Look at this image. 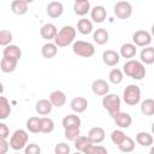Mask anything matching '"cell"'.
<instances>
[{
    "label": "cell",
    "mask_w": 154,
    "mask_h": 154,
    "mask_svg": "<svg viewBox=\"0 0 154 154\" xmlns=\"http://www.w3.org/2000/svg\"><path fill=\"white\" fill-rule=\"evenodd\" d=\"M123 73H125L128 77L136 79V81H141L146 77V67L144 64L141 63L140 60H135V59H129L124 66H123Z\"/></svg>",
    "instance_id": "obj_1"
},
{
    "label": "cell",
    "mask_w": 154,
    "mask_h": 154,
    "mask_svg": "<svg viewBox=\"0 0 154 154\" xmlns=\"http://www.w3.org/2000/svg\"><path fill=\"white\" fill-rule=\"evenodd\" d=\"M76 38V29L72 25H64L55 35L54 43L58 47H67Z\"/></svg>",
    "instance_id": "obj_2"
},
{
    "label": "cell",
    "mask_w": 154,
    "mask_h": 154,
    "mask_svg": "<svg viewBox=\"0 0 154 154\" xmlns=\"http://www.w3.org/2000/svg\"><path fill=\"white\" fill-rule=\"evenodd\" d=\"M122 100L117 94H106L102 97V107L109 113V116L113 118L114 114H117L120 111Z\"/></svg>",
    "instance_id": "obj_3"
},
{
    "label": "cell",
    "mask_w": 154,
    "mask_h": 154,
    "mask_svg": "<svg viewBox=\"0 0 154 154\" xmlns=\"http://www.w3.org/2000/svg\"><path fill=\"white\" fill-rule=\"evenodd\" d=\"M28 141H29L28 131L24 129H17L11 135V138L8 142L10 148H12L13 150H22L28 144Z\"/></svg>",
    "instance_id": "obj_4"
},
{
    "label": "cell",
    "mask_w": 154,
    "mask_h": 154,
    "mask_svg": "<svg viewBox=\"0 0 154 154\" xmlns=\"http://www.w3.org/2000/svg\"><path fill=\"white\" fill-rule=\"evenodd\" d=\"M72 51L76 55L82 57V58H90L95 54V47L91 42L88 41H73L72 43Z\"/></svg>",
    "instance_id": "obj_5"
},
{
    "label": "cell",
    "mask_w": 154,
    "mask_h": 154,
    "mask_svg": "<svg viewBox=\"0 0 154 154\" xmlns=\"http://www.w3.org/2000/svg\"><path fill=\"white\" fill-rule=\"evenodd\" d=\"M123 100L129 106H136L141 101V89L136 84H129L123 91Z\"/></svg>",
    "instance_id": "obj_6"
},
{
    "label": "cell",
    "mask_w": 154,
    "mask_h": 154,
    "mask_svg": "<svg viewBox=\"0 0 154 154\" xmlns=\"http://www.w3.org/2000/svg\"><path fill=\"white\" fill-rule=\"evenodd\" d=\"M113 12L119 19H128L132 14V6L128 1H118L113 7Z\"/></svg>",
    "instance_id": "obj_7"
},
{
    "label": "cell",
    "mask_w": 154,
    "mask_h": 154,
    "mask_svg": "<svg viewBox=\"0 0 154 154\" xmlns=\"http://www.w3.org/2000/svg\"><path fill=\"white\" fill-rule=\"evenodd\" d=\"M132 42L136 47H147L152 43V35L147 30H137L132 34Z\"/></svg>",
    "instance_id": "obj_8"
},
{
    "label": "cell",
    "mask_w": 154,
    "mask_h": 154,
    "mask_svg": "<svg viewBox=\"0 0 154 154\" xmlns=\"http://www.w3.org/2000/svg\"><path fill=\"white\" fill-rule=\"evenodd\" d=\"M91 91L97 96H103L109 91V84L105 79L97 78L91 83Z\"/></svg>",
    "instance_id": "obj_9"
},
{
    "label": "cell",
    "mask_w": 154,
    "mask_h": 154,
    "mask_svg": "<svg viewBox=\"0 0 154 154\" xmlns=\"http://www.w3.org/2000/svg\"><path fill=\"white\" fill-rule=\"evenodd\" d=\"M46 12L51 18H59L64 13V5L60 1H51L46 7Z\"/></svg>",
    "instance_id": "obj_10"
},
{
    "label": "cell",
    "mask_w": 154,
    "mask_h": 154,
    "mask_svg": "<svg viewBox=\"0 0 154 154\" xmlns=\"http://www.w3.org/2000/svg\"><path fill=\"white\" fill-rule=\"evenodd\" d=\"M113 120L116 122L117 126H119L120 129H128V128H130V125H131V123H132L131 116H130L129 113L122 112V111H119L117 114H114Z\"/></svg>",
    "instance_id": "obj_11"
},
{
    "label": "cell",
    "mask_w": 154,
    "mask_h": 154,
    "mask_svg": "<svg viewBox=\"0 0 154 154\" xmlns=\"http://www.w3.org/2000/svg\"><path fill=\"white\" fill-rule=\"evenodd\" d=\"M58 32V29L57 26L53 24V23H46L41 26L40 29V35L42 38H45L46 41H52L54 40L55 35Z\"/></svg>",
    "instance_id": "obj_12"
},
{
    "label": "cell",
    "mask_w": 154,
    "mask_h": 154,
    "mask_svg": "<svg viewBox=\"0 0 154 154\" xmlns=\"http://www.w3.org/2000/svg\"><path fill=\"white\" fill-rule=\"evenodd\" d=\"M107 17V11L102 5H96L90 8V18L94 23H102Z\"/></svg>",
    "instance_id": "obj_13"
},
{
    "label": "cell",
    "mask_w": 154,
    "mask_h": 154,
    "mask_svg": "<svg viewBox=\"0 0 154 154\" xmlns=\"http://www.w3.org/2000/svg\"><path fill=\"white\" fill-rule=\"evenodd\" d=\"M120 60V55L118 52L113 49H107L102 53V61L107 66H116Z\"/></svg>",
    "instance_id": "obj_14"
},
{
    "label": "cell",
    "mask_w": 154,
    "mask_h": 154,
    "mask_svg": "<svg viewBox=\"0 0 154 154\" xmlns=\"http://www.w3.org/2000/svg\"><path fill=\"white\" fill-rule=\"evenodd\" d=\"M61 124H63V128L64 129H78L81 128V118L77 116V114H67L61 120Z\"/></svg>",
    "instance_id": "obj_15"
},
{
    "label": "cell",
    "mask_w": 154,
    "mask_h": 154,
    "mask_svg": "<svg viewBox=\"0 0 154 154\" xmlns=\"http://www.w3.org/2000/svg\"><path fill=\"white\" fill-rule=\"evenodd\" d=\"M70 107L75 113H83L88 108V100L82 96L73 97L70 102Z\"/></svg>",
    "instance_id": "obj_16"
},
{
    "label": "cell",
    "mask_w": 154,
    "mask_h": 154,
    "mask_svg": "<svg viewBox=\"0 0 154 154\" xmlns=\"http://www.w3.org/2000/svg\"><path fill=\"white\" fill-rule=\"evenodd\" d=\"M105 130L101 128V126H94L91 128L89 131H88V138L90 140L91 143H101L103 140H105Z\"/></svg>",
    "instance_id": "obj_17"
},
{
    "label": "cell",
    "mask_w": 154,
    "mask_h": 154,
    "mask_svg": "<svg viewBox=\"0 0 154 154\" xmlns=\"http://www.w3.org/2000/svg\"><path fill=\"white\" fill-rule=\"evenodd\" d=\"M19 60L11 58V57H2L1 61H0V69L2 72L5 73H11L17 69V64Z\"/></svg>",
    "instance_id": "obj_18"
},
{
    "label": "cell",
    "mask_w": 154,
    "mask_h": 154,
    "mask_svg": "<svg viewBox=\"0 0 154 154\" xmlns=\"http://www.w3.org/2000/svg\"><path fill=\"white\" fill-rule=\"evenodd\" d=\"M49 101L52 102L53 107H63L66 103V94L61 90H53L49 94Z\"/></svg>",
    "instance_id": "obj_19"
},
{
    "label": "cell",
    "mask_w": 154,
    "mask_h": 154,
    "mask_svg": "<svg viewBox=\"0 0 154 154\" xmlns=\"http://www.w3.org/2000/svg\"><path fill=\"white\" fill-rule=\"evenodd\" d=\"M52 109H53V105L49 101V99H41L35 103V111L40 116H47L52 112Z\"/></svg>",
    "instance_id": "obj_20"
},
{
    "label": "cell",
    "mask_w": 154,
    "mask_h": 154,
    "mask_svg": "<svg viewBox=\"0 0 154 154\" xmlns=\"http://www.w3.org/2000/svg\"><path fill=\"white\" fill-rule=\"evenodd\" d=\"M140 61L146 65H152L154 63V48L152 46L143 47L140 52Z\"/></svg>",
    "instance_id": "obj_21"
},
{
    "label": "cell",
    "mask_w": 154,
    "mask_h": 154,
    "mask_svg": "<svg viewBox=\"0 0 154 154\" xmlns=\"http://www.w3.org/2000/svg\"><path fill=\"white\" fill-rule=\"evenodd\" d=\"M137 53V48L134 43H130V42H126L124 45H122L120 47V51H119V55L122 58H125V59H132Z\"/></svg>",
    "instance_id": "obj_22"
},
{
    "label": "cell",
    "mask_w": 154,
    "mask_h": 154,
    "mask_svg": "<svg viewBox=\"0 0 154 154\" xmlns=\"http://www.w3.org/2000/svg\"><path fill=\"white\" fill-rule=\"evenodd\" d=\"M57 53H58V46L54 42H51V41H48L47 43H45L42 46V48H41V54L46 59L54 58L57 55Z\"/></svg>",
    "instance_id": "obj_23"
},
{
    "label": "cell",
    "mask_w": 154,
    "mask_h": 154,
    "mask_svg": "<svg viewBox=\"0 0 154 154\" xmlns=\"http://www.w3.org/2000/svg\"><path fill=\"white\" fill-rule=\"evenodd\" d=\"M108 38H109V35H108V31L105 28H99V29H96L93 32V40H94V42H96L100 46L106 45L108 42Z\"/></svg>",
    "instance_id": "obj_24"
},
{
    "label": "cell",
    "mask_w": 154,
    "mask_h": 154,
    "mask_svg": "<svg viewBox=\"0 0 154 154\" xmlns=\"http://www.w3.org/2000/svg\"><path fill=\"white\" fill-rule=\"evenodd\" d=\"M136 142L142 147H150L154 142L153 135L147 131H140L136 135Z\"/></svg>",
    "instance_id": "obj_25"
},
{
    "label": "cell",
    "mask_w": 154,
    "mask_h": 154,
    "mask_svg": "<svg viewBox=\"0 0 154 154\" xmlns=\"http://www.w3.org/2000/svg\"><path fill=\"white\" fill-rule=\"evenodd\" d=\"M73 12L77 14V16H85L87 13L90 12V4H89V0L87 1H75L73 4Z\"/></svg>",
    "instance_id": "obj_26"
},
{
    "label": "cell",
    "mask_w": 154,
    "mask_h": 154,
    "mask_svg": "<svg viewBox=\"0 0 154 154\" xmlns=\"http://www.w3.org/2000/svg\"><path fill=\"white\" fill-rule=\"evenodd\" d=\"M77 30L82 35H89L90 32H93V22L87 18H81L77 22Z\"/></svg>",
    "instance_id": "obj_27"
},
{
    "label": "cell",
    "mask_w": 154,
    "mask_h": 154,
    "mask_svg": "<svg viewBox=\"0 0 154 154\" xmlns=\"http://www.w3.org/2000/svg\"><path fill=\"white\" fill-rule=\"evenodd\" d=\"M2 57H11V58H14V59L19 60L20 57H22V51H20V48H19L18 46L10 43V45H7V46L4 48V51H2Z\"/></svg>",
    "instance_id": "obj_28"
},
{
    "label": "cell",
    "mask_w": 154,
    "mask_h": 154,
    "mask_svg": "<svg viewBox=\"0 0 154 154\" xmlns=\"http://www.w3.org/2000/svg\"><path fill=\"white\" fill-rule=\"evenodd\" d=\"M11 10L17 16H23L28 12V4L23 0H13L11 2Z\"/></svg>",
    "instance_id": "obj_29"
},
{
    "label": "cell",
    "mask_w": 154,
    "mask_h": 154,
    "mask_svg": "<svg viewBox=\"0 0 154 154\" xmlns=\"http://www.w3.org/2000/svg\"><path fill=\"white\" fill-rule=\"evenodd\" d=\"M26 129L32 134L41 132V118L40 117H30L26 120Z\"/></svg>",
    "instance_id": "obj_30"
},
{
    "label": "cell",
    "mask_w": 154,
    "mask_h": 154,
    "mask_svg": "<svg viewBox=\"0 0 154 154\" xmlns=\"http://www.w3.org/2000/svg\"><path fill=\"white\" fill-rule=\"evenodd\" d=\"M117 147H118L119 150L123 152V153H131V152L135 149V141H134L131 137L125 136V137L123 138V141H122Z\"/></svg>",
    "instance_id": "obj_31"
},
{
    "label": "cell",
    "mask_w": 154,
    "mask_h": 154,
    "mask_svg": "<svg viewBox=\"0 0 154 154\" xmlns=\"http://www.w3.org/2000/svg\"><path fill=\"white\" fill-rule=\"evenodd\" d=\"M11 114V105L7 97L0 95V119H6Z\"/></svg>",
    "instance_id": "obj_32"
},
{
    "label": "cell",
    "mask_w": 154,
    "mask_h": 154,
    "mask_svg": "<svg viewBox=\"0 0 154 154\" xmlns=\"http://www.w3.org/2000/svg\"><path fill=\"white\" fill-rule=\"evenodd\" d=\"M123 78H124V73H123V71L120 69H117V67L112 69L109 71V73H108V81L114 85L120 84L123 82Z\"/></svg>",
    "instance_id": "obj_33"
},
{
    "label": "cell",
    "mask_w": 154,
    "mask_h": 154,
    "mask_svg": "<svg viewBox=\"0 0 154 154\" xmlns=\"http://www.w3.org/2000/svg\"><path fill=\"white\" fill-rule=\"evenodd\" d=\"M141 112L147 117L153 116L154 114V100L153 99H144L141 102Z\"/></svg>",
    "instance_id": "obj_34"
},
{
    "label": "cell",
    "mask_w": 154,
    "mask_h": 154,
    "mask_svg": "<svg viewBox=\"0 0 154 154\" xmlns=\"http://www.w3.org/2000/svg\"><path fill=\"white\" fill-rule=\"evenodd\" d=\"M73 142H75V148H76V150H78V152H81V153H83L84 149L91 143L90 140L88 138V136H83V135H79Z\"/></svg>",
    "instance_id": "obj_35"
},
{
    "label": "cell",
    "mask_w": 154,
    "mask_h": 154,
    "mask_svg": "<svg viewBox=\"0 0 154 154\" xmlns=\"http://www.w3.org/2000/svg\"><path fill=\"white\" fill-rule=\"evenodd\" d=\"M53 130H54V122L49 117H42L41 118V132L51 134Z\"/></svg>",
    "instance_id": "obj_36"
},
{
    "label": "cell",
    "mask_w": 154,
    "mask_h": 154,
    "mask_svg": "<svg viewBox=\"0 0 154 154\" xmlns=\"http://www.w3.org/2000/svg\"><path fill=\"white\" fill-rule=\"evenodd\" d=\"M84 154H106L107 153V149H106V147H102V146H100L99 143L97 144H95V143H90L85 149H84V152H83Z\"/></svg>",
    "instance_id": "obj_37"
},
{
    "label": "cell",
    "mask_w": 154,
    "mask_h": 154,
    "mask_svg": "<svg viewBox=\"0 0 154 154\" xmlns=\"http://www.w3.org/2000/svg\"><path fill=\"white\" fill-rule=\"evenodd\" d=\"M12 38H13V35L10 30H6V29L0 30V46L6 47L7 45L11 43Z\"/></svg>",
    "instance_id": "obj_38"
},
{
    "label": "cell",
    "mask_w": 154,
    "mask_h": 154,
    "mask_svg": "<svg viewBox=\"0 0 154 154\" xmlns=\"http://www.w3.org/2000/svg\"><path fill=\"white\" fill-rule=\"evenodd\" d=\"M126 135H125V132L123 131V130H113L112 132H111V141L116 144V146H118L122 141H123V138L125 137Z\"/></svg>",
    "instance_id": "obj_39"
},
{
    "label": "cell",
    "mask_w": 154,
    "mask_h": 154,
    "mask_svg": "<svg viewBox=\"0 0 154 154\" xmlns=\"http://www.w3.org/2000/svg\"><path fill=\"white\" fill-rule=\"evenodd\" d=\"M65 137L69 141H75L79 135H81V129H65Z\"/></svg>",
    "instance_id": "obj_40"
},
{
    "label": "cell",
    "mask_w": 154,
    "mask_h": 154,
    "mask_svg": "<svg viewBox=\"0 0 154 154\" xmlns=\"http://www.w3.org/2000/svg\"><path fill=\"white\" fill-rule=\"evenodd\" d=\"M70 146L64 143V142H60L58 143L55 147H54V153L55 154H69L70 153Z\"/></svg>",
    "instance_id": "obj_41"
},
{
    "label": "cell",
    "mask_w": 154,
    "mask_h": 154,
    "mask_svg": "<svg viewBox=\"0 0 154 154\" xmlns=\"http://www.w3.org/2000/svg\"><path fill=\"white\" fill-rule=\"evenodd\" d=\"M24 153L25 154H40L41 148L36 143H30V144H26L24 147Z\"/></svg>",
    "instance_id": "obj_42"
},
{
    "label": "cell",
    "mask_w": 154,
    "mask_h": 154,
    "mask_svg": "<svg viewBox=\"0 0 154 154\" xmlns=\"http://www.w3.org/2000/svg\"><path fill=\"white\" fill-rule=\"evenodd\" d=\"M10 136V129L5 123H0V138L7 140V137Z\"/></svg>",
    "instance_id": "obj_43"
},
{
    "label": "cell",
    "mask_w": 154,
    "mask_h": 154,
    "mask_svg": "<svg viewBox=\"0 0 154 154\" xmlns=\"http://www.w3.org/2000/svg\"><path fill=\"white\" fill-rule=\"evenodd\" d=\"M10 149V143L4 140V138H0V154H6Z\"/></svg>",
    "instance_id": "obj_44"
},
{
    "label": "cell",
    "mask_w": 154,
    "mask_h": 154,
    "mask_svg": "<svg viewBox=\"0 0 154 154\" xmlns=\"http://www.w3.org/2000/svg\"><path fill=\"white\" fill-rule=\"evenodd\" d=\"M4 93V85H2V83L0 82V95Z\"/></svg>",
    "instance_id": "obj_45"
},
{
    "label": "cell",
    "mask_w": 154,
    "mask_h": 154,
    "mask_svg": "<svg viewBox=\"0 0 154 154\" xmlns=\"http://www.w3.org/2000/svg\"><path fill=\"white\" fill-rule=\"evenodd\" d=\"M23 1H24V2H26L28 5H29V4H31V2H34V0H23Z\"/></svg>",
    "instance_id": "obj_46"
},
{
    "label": "cell",
    "mask_w": 154,
    "mask_h": 154,
    "mask_svg": "<svg viewBox=\"0 0 154 154\" xmlns=\"http://www.w3.org/2000/svg\"><path fill=\"white\" fill-rule=\"evenodd\" d=\"M75 1H87V0H75Z\"/></svg>",
    "instance_id": "obj_47"
}]
</instances>
